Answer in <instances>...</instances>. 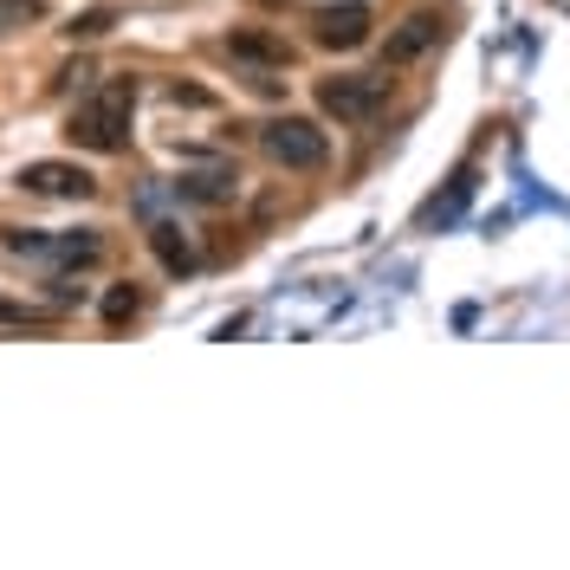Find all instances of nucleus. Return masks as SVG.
I'll return each mask as SVG.
<instances>
[{"label":"nucleus","mask_w":570,"mask_h":570,"mask_svg":"<svg viewBox=\"0 0 570 570\" xmlns=\"http://www.w3.org/2000/svg\"><path fill=\"white\" fill-rule=\"evenodd\" d=\"M181 202H202V208H220V202H234L240 195V176L234 169H195V176L176 181Z\"/></svg>","instance_id":"8"},{"label":"nucleus","mask_w":570,"mask_h":570,"mask_svg":"<svg viewBox=\"0 0 570 570\" xmlns=\"http://www.w3.org/2000/svg\"><path fill=\"white\" fill-rule=\"evenodd\" d=\"M20 188L39 195V202H91L98 195V181L85 176L78 163H27L20 169Z\"/></svg>","instance_id":"4"},{"label":"nucleus","mask_w":570,"mask_h":570,"mask_svg":"<svg viewBox=\"0 0 570 570\" xmlns=\"http://www.w3.org/2000/svg\"><path fill=\"white\" fill-rule=\"evenodd\" d=\"M259 149L279 169H318L324 156H331V137L312 117H273V124H259Z\"/></svg>","instance_id":"2"},{"label":"nucleus","mask_w":570,"mask_h":570,"mask_svg":"<svg viewBox=\"0 0 570 570\" xmlns=\"http://www.w3.org/2000/svg\"><path fill=\"white\" fill-rule=\"evenodd\" d=\"M149 247H156V259H163V273H195V240L181 234L176 220H149Z\"/></svg>","instance_id":"9"},{"label":"nucleus","mask_w":570,"mask_h":570,"mask_svg":"<svg viewBox=\"0 0 570 570\" xmlns=\"http://www.w3.org/2000/svg\"><path fill=\"white\" fill-rule=\"evenodd\" d=\"M130 110H137V85L130 78H110L98 91H85L66 117V137L91 156H117L130 142Z\"/></svg>","instance_id":"1"},{"label":"nucleus","mask_w":570,"mask_h":570,"mask_svg":"<svg viewBox=\"0 0 570 570\" xmlns=\"http://www.w3.org/2000/svg\"><path fill=\"white\" fill-rule=\"evenodd\" d=\"M0 318L7 324H39L46 312H33V305H7V298H0Z\"/></svg>","instance_id":"14"},{"label":"nucleus","mask_w":570,"mask_h":570,"mask_svg":"<svg viewBox=\"0 0 570 570\" xmlns=\"http://www.w3.org/2000/svg\"><path fill=\"white\" fill-rule=\"evenodd\" d=\"M318 105L337 117V124H370L376 110L390 105V78L383 71H344V78H324Z\"/></svg>","instance_id":"3"},{"label":"nucleus","mask_w":570,"mask_h":570,"mask_svg":"<svg viewBox=\"0 0 570 570\" xmlns=\"http://www.w3.org/2000/svg\"><path fill=\"white\" fill-rule=\"evenodd\" d=\"M110 33V13H85V20H71V39H98Z\"/></svg>","instance_id":"13"},{"label":"nucleus","mask_w":570,"mask_h":570,"mask_svg":"<svg viewBox=\"0 0 570 570\" xmlns=\"http://www.w3.org/2000/svg\"><path fill=\"white\" fill-rule=\"evenodd\" d=\"M370 7L363 0H344V7H324L318 13V46H331V52H351V46H363L370 39Z\"/></svg>","instance_id":"7"},{"label":"nucleus","mask_w":570,"mask_h":570,"mask_svg":"<svg viewBox=\"0 0 570 570\" xmlns=\"http://www.w3.org/2000/svg\"><path fill=\"white\" fill-rule=\"evenodd\" d=\"M130 318H137V292H130V285H110L105 292V324L117 331V324H130Z\"/></svg>","instance_id":"12"},{"label":"nucleus","mask_w":570,"mask_h":570,"mask_svg":"<svg viewBox=\"0 0 570 570\" xmlns=\"http://www.w3.org/2000/svg\"><path fill=\"white\" fill-rule=\"evenodd\" d=\"M39 0H0V39L7 33H27V27H39Z\"/></svg>","instance_id":"11"},{"label":"nucleus","mask_w":570,"mask_h":570,"mask_svg":"<svg viewBox=\"0 0 570 570\" xmlns=\"http://www.w3.org/2000/svg\"><path fill=\"white\" fill-rule=\"evenodd\" d=\"M441 33H448V20H441L434 7H422V13H409V20L390 33L383 59H390V66H415L422 52H434V46H441Z\"/></svg>","instance_id":"6"},{"label":"nucleus","mask_w":570,"mask_h":570,"mask_svg":"<svg viewBox=\"0 0 570 570\" xmlns=\"http://www.w3.org/2000/svg\"><path fill=\"white\" fill-rule=\"evenodd\" d=\"M227 52L234 59H247V66H292V46L273 33H234L227 39Z\"/></svg>","instance_id":"10"},{"label":"nucleus","mask_w":570,"mask_h":570,"mask_svg":"<svg viewBox=\"0 0 570 570\" xmlns=\"http://www.w3.org/2000/svg\"><path fill=\"white\" fill-rule=\"evenodd\" d=\"M0 240H7V253H27V259H98V234H20V227H0Z\"/></svg>","instance_id":"5"}]
</instances>
